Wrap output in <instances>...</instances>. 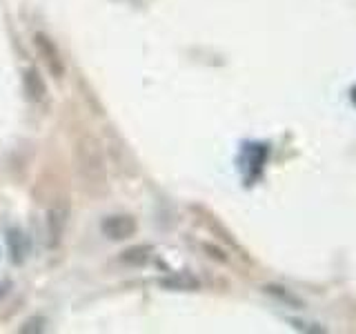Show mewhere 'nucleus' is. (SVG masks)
I'll use <instances>...</instances> for the list:
<instances>
[{"mask_svg":"<svg viewBox=\"0 0 356 334\" xmlns=\"http://www.w3.org/2000/svg\"><path fill=\"white\" fill-rule=\"evenodd\" d=\"M76 170L89 192H98V189L105 187V159L103 152H100V143L94 136H89V134L76 145Z\"/></svg>","mask_w":356,"mask_h":334,"instance_id":"obj_1","label":"nucleus"},{"mask_svg":"<svg viewBox=\"0 0 356 334\" xmlns=\"http://www.w3.org/2000/svg\"><path fill=\"white\" fill-rule=\"evenodd\" d=\"M7 241H9V252H11V259H14V263L25 261V256L31 250V243H29V239L25 237V234L14 228V230L7 232Z\"/></svg>","mask_w":356,"mask_h":334,"instance_id":"obj_6","label":"nucleus"},{"mask_svg":"<svg viewBox=\"0 0 356 334\" xmlns=\"http://www.w3.org/2000/svg\"><path fill=\"white\" fill-rule=\"evenodd\" d=\"M67 225V207L63 205H51L47 212V234H49V245L56 248L63 239V232Z\"/></svg>","mask_w":356,"mask_h":334,"instance_id":"obj_4","label":"nucleus"},{"mask_svg":"<svg viewBox=\"0 0 356 334\" xmlns=\"http://www.w3.org/2000/svg\"><path fill=\"white\" fill-rule=\"evenodd\" d=\"M25 87H27V94L33 98V100H40L42 94H44V85H42V78L38 76V72L33 70H27L25 72Z\"/></svg>","mask_w":356,"mask_h":334,"instance_id":"obj_7","label":"nucleus"},{"mask_svg":"<svg viewBox=\"0 0 356 334\" xmlns=\"http://www.w3.org/2000/svg\"><path fill=\"white\" fill-rule=\"evenodd\" d=\"M161 285L165 289H174V292H192V289L200 287V281L196 276L187 274V272H176L172 276L161 278Z\"/></svg>","mask_w":356,"mask_h":334,"instance_id":"obj_5","label":"nucleus"},{"mask_svg":"<svg viewBox=\"0 0 356 334\" xmlns=\"http://www.w3.org/2000/svg\"><path fill=\"white\" fill-rule=\"evenodd\" d=\"M33 42H36V49L42 56V61H44V65H47L49 74L54 78H60L65 74V63L60 58L58 47H56V45L51 42V38H47L44 33H36V36H33Z\"/></svg>","mask_w":356,"mask_h":334,"instance_id":"obj_2","label":"nucleus"},{"mask_svg":"<svg viewBox=\"0 0 356 334\" xmlns=\"http://www.w3.org/2000/svg\"><path fill=\"white\" fill-rule=\"evenodd\" d=\"M152 248L149 245H140V248H131L127 252H122V261L125 263H134V265H143L145 261L149 259Z\"/></svg>","mask_w":356,"mask_h":334,"instance_id":"obj_8","label":"nucleus"},{"mask_svg":"<svg viewBox=\"0 0 356 334\" xmlns=\"http://www.w3.org/2000/svg\"><path fill=\"white\" fill-rule=\"evenodd\" d=\"M352 98H354V103H356V87H354V92H352Z\"/></svg>","mask_w":356,"mask_h":334,"instance_id":"obj_10","label":"nucleus"},{"mask_svg":"<svg viewBox=\"0 0 356 334\" xmlns=\"http://www.w3.org/2000/svg\"><path fill=\"white\" fill-rule=\"evenodd\" d=\"M103 234L109 241H125L136 234V221L129 214H114L103 221Z\"/></svg>","mask_w":356,"mask_h":334,"instance_id":"obj_3","label":"nucleus"},{"mask_svg":"<svg viewBox=\"0 0 356 334\" xmlns=\"http://www.w3.org/2000/svg\"><path fill=\"white\" fill-rule=\"evenodd\" d=\"M267 292H272V294H276L278 299H283V301H287V303H294V305H298V299H294V296H289L287 292H281V287H276V285H270V287H265Z\"/></svg>","mask_w":356,"mask_h":334,"instance_id":"obj_9","label":"nucleus"}]
</instances>
